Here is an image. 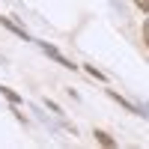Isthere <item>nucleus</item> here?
Here are the masks:
<instances>
[{"label": "nucleus", "mask_w": 149, "mask_h": 149, "mask_svg": "<svg viewBox=\"0 0 149 149\" xmlns=\"http://www.w3.org/2000/svg\"><path fill=\"white\" fill-rule=\"evenodd\" d=\"M95 140H98V143H104V146H113V140H110L104 131H95Z\"/></svg>", "instance_id": "2"}, {"label": "nucleus", "mask_w": 149, "mask_h": 149, "mask_svg": "<svg viewBox=\"0 0 149 149\" xmlns=\"http://www.w3.org/2000/svg\"><path fill=\"white\" fill-rule=\"evenodd\" d=\"M0 93H3V95L9 98V102H12V104H21V98H18L15 93H12V90H6V86H0Z\"/></svg>", "instance_id": "1"}, {"label": "nucleus", "mask_w": 149, "mask_h": 149, "mask_svg": "<svg viewBox=\"0 0 149 149\" xmlns=\"http://www.w3.org/2000/svg\"><path fill=\"white\" fill-rule=\"evenodd\" d=\"M143 39H146V45H149V21L143 24Z\"/></svg>", "instance_id": "4"}, {"label": "nucleus", "mask_w": 149, "mask_h": 149, "mask_svg": "<svg viewBox=\"0 0 149 149\" xmlns=\"http://www.w3.org/2000/svg\"><path fill=\"white\" fill-rule=\"evenodd\" d=\"M134 3H137V6L143 9V12H149V0H134Z\"/></svg>", "instance_id": "3"}]
</instances>
